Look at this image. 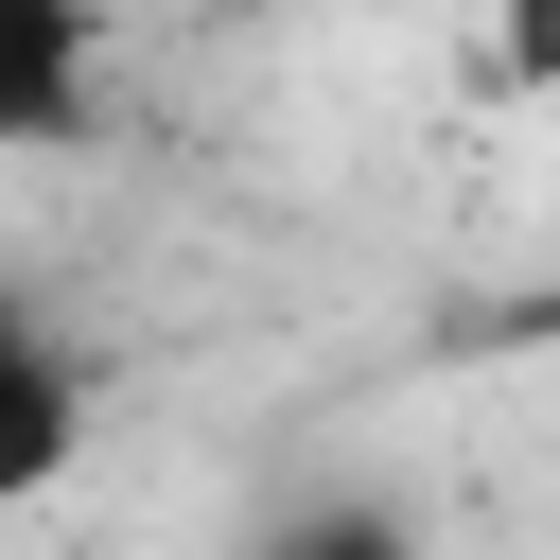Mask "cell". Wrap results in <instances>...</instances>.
Returning <instances> with one entry per match:
<instances>
[{
	"label": "cell",
	"mask_w": 560,
	"mask_h": 560,
	"mask_svg": "<svg viewBox=\"0 0 560 560\" xmlns=\"http://www.w3.org/2000/svg\"><path fill=\"white\" fill-rule=\"evenodd\" d=\"M490 88L508 105H560V0H490Z\"/></svg>",
	"instance_id": "obj_4"
},
{
	"label": "cell",
	"mask_w": 560,
	"mask_h": 560,
	"mask_svg": "<svg viewBox=\"0 0 560 560\" xmlns=\"http://www.w3.org/2000/svg\"><path fill=\"white\" fill-rule=\"evenodd\" d=\"M105 122V0H0V158H70Z\"/></svg>",
	"instance_id": "obj_1"
},
{
	"label": "cell",
	"mask_w": 560,
	"mask_h": 560,
	"mask_svg": "<svg viewBox=\"0 0 560 560\" xmlns=\"http://www.w3.org/2000/svg\"><path fill=\"white\" fill-rule=\"evenodd\" d=\"M508 332H525V350H560V280H542V298H525V315H508Z\"/></svg>",
	"instance_id": "obj_5"
},
{
	"label": "cell",
	"mask_w": 560,
	"mask_h": 560,
	"mask_svg": "<svg viewBox=\"0 0 560 560\" xmlns=\"http://www.w3.org/2000/svg\"><path fill=\"white\" fill-rule=\"evenodd\" d=\"M70 455H88V350H70L35 298H0V525H18Z\"/></svg>",
	"instance_id": "obj_2"
},
{
	"label": "cell",
	"mask_w": 560,
	"mask_h": 560,
	"mask_svg": "<svg viewBox=\"0 0 560 560\" xmlns=\"http://www.w3.org/2000/svg\"><path fill=\"white\" fill-rule=\"evenodd\" d=\"M262 560H438V542H420L402 508H368V490H332V508H298V525L262 542Z\"/></svg>",
	"instance_id": "obj_3"
}]
</instances>
